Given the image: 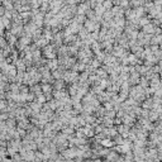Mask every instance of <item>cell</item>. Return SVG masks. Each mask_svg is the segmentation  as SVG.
I'll return each instance as SVG.
<instances>
[{"label": "cell", "mask_w": 162, "mask_h": 162, "mask_svg": "<svg viewBox=\"0 0 162 162\" xmlns=\"http://www.w3.org/2000/svg\"><path fill=\"white\" fill-rule=\"evenodd\" d=\"M155 28H156L155 25L148 23V24H146V27H144V32L146 33H155Z\"/></svg>", "instance_id": "cell-1"}]
</instances>
